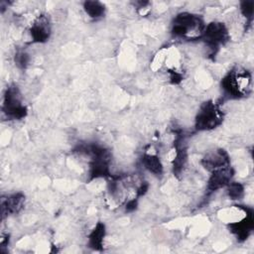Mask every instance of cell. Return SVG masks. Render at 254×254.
<instances>
[{
	"instance_id": "30bf717a",
	"label": "cell",
	"mask_w": 254,
	"mask_h": 254,
	"mask_svg": "<svg viewBox=\"0 0 254 254\" xmlns=\"http://www.w3.org/2000/svg\"><path fill=\"white\" fill-rule=\"evenodd\" d=\"M144 167L155 175H160L163 172V165L161 160L153 154H146L142 159Z\"/></svg>"
},
{
	"instance_id": "8fae6325",
	"label": "cell",
	"mask_w": 254,
	"mask_h": 254,
	"mask_svg": "<svg viewBox=\"0 0 254 254\" xmlns=\"http://www.w3.org/2000/svg\"><path fill=\"white\" fill-rule=\"evenodd\" d=\"M85 13L92 19H98L104 15L105 7L99 1H85L83 3Z\"/></svg>"
},
{
	"instance_id": "8992f818",
	"label": "cell",
	"mask_w": 254,
	"mask_h": 254,
	"mask_svg": "<svg viewBox=\"0 0 254 254\" xmlns=\"http://www.w3.org/2000/svg\"><path fill=\"white\" fill-rule=\"evenodd\" d=\"M201 163L204 166V168L211 173L229 167L228 156L223 150H216L214 152L207 154L202 159Z\"/></svg>"
},
{
	"instance_id": "9a60e30c",
	"label": "cell",
	"mask_w": 254,
	"mask_h": 254,
	"mask_svg": "<svg viewBox=\"0 0 254 254\" xmlns=\"http://www.w3.org/2000/svg\"><path fill=\"white\" fill-rule=\"evenodd\" d=\"M15 62L16 64L21 66V67H26L27 64H29V57L26 53L24 52H20L16 55L15 57Z\"/></svg>"
},
{
	"instance_id": "3957f363",
	"label": "cell",
	"mask_w": 254,
	"mask_h": 254,
	"mask_svg": "<svg viewBox=\"0 0 254 254\" xmlns=\"http://www.w3.org/2000/svg\"><path fill=\"white\" fill-rule=\"evenodd\" d=\"M3 112L11 119H22L26 116L27 109L22 102V96L15 85L7 87L3 99Z\"/></svg>"
},
{
	"instance_id": "5bb4252c",
	"label": "cell",
	"mask_w": 254,
	"mask_h": 254,
	"mask_svg": "<svg viewBox=\"0 0 254 254\" xmlns=\"http://www.w3.org/2000/svg\"><path fill=\"white\" fill-rule=\"evenodd\" d=\"M241 13L243 16L246 18V20H252V15H253V2L248 1V2H243L241 4Z\"/></svg>"
},
{
	"instance_id": "7c38bea8",
	"label": "cell",
	"mask_w": 254,
	"mask_h": 254,
	"mask_svg": "<svg viewBox=\"0 0 254 254\" xmlns=\"http://www.w3.org/2000/svg\"><path fill=\"white\" fill-rule=\"evenodd\" d=\"M105 235V227L102 223H97L89 235V245L94 249H99L102 246Z\"/></svg>"
},
{
	"instance_id": "6da1fadb",
	"label": "cell",
	"mask_w": 254,
	"mask_h": 254,
	"mask_svg": "<svg viewBox=\"0 0 254 254\" xmlns=\"http://www.w3.org/2000/svg\"><path fill=\"white\" fill-rule=\"evenodd\" d=\"M204 28L202 20L197 15L184 12L175 17L172 32L178 37L193 39L201 37Z\"/></svg>"
},
{
	"instance_id": "277c9868",
	"label": "cell",
	"mask_w": 254,
	"mask_h": 254,
	"mask_svg": "<svg viewBox=\"0 0 254 254\" xmlns=\"http://www.w3.org/2000/svg\"><path fill=\"white\" fill-rule=\"evenodd\" d=\"M221 122V115L217 106L211 102H205L199 109L195 118V128L197 130H210Z\"/></svg>"
},
{
	"instance_id": "7a4b0ae2",
	"label": "cell",
	"mask_w": 254,
	"mask_h": 254,
	"mask_svg": "<svg viewBox=\"0 0 254 254\" xmlns=\"http://www.w3.org/2000/svg\"><path fill=\"white\" fill-rule=\"evenodd\" d=\"M251 76L245 69H233L222 79L223 89L232 96L246 95L250 89Z\"/></svg>"
},
{
	"instance_id": "ba28073f",
	"label": "cell",
	"mask_w": 254,
	"mask_h": 254,
	"mask_svg": "<svg viewBox=\"0 0 254 254\" xmlns=\"http://www.w3.org/2000/svg\"><path fill=\"white\" fill-rule=\"evenodd\" d=\"M231 177H232V170L230 169V167L214 171L211 173V177L208 181L207 188L210 190H216L220 188H223L230 183Z\"/></svg>"
},
{
	"instance_id": "52a82bcc",
	"label": "cell",
	"mask_w": 254,
	"mask_h": 254,
	"mask_svg": "<svg viewBox=\"0 0 254 254\" xmlns=\"http://www.w3.org/2000/svg\"><path fill=\"white\" fill-rule=\"evenodd\" d=\"M31 38L34 42L44 43L46 42L51 34V25L49 19L46 16L38 17L32 24L30 29Z\"/></svg>"
},
{
	"instance_id": "4fadbf2b",
	"label": "cell",
	"mask_w": 254,
	"mask_h": 254,
	"mask_svg": "<svg viewBox=\"0 0 254 254\" xmlns=\"http://www.w3.org/2000/svg\"><path fill=\"white\" fill-rule=\"evenodd\" d=\"M243 187L242 185L238 183H232L229 184L228 188V194L232 199H239V197L242 196L243 194Z\"/></svg>"
},
{
	"instance_id": "5b68a950",
	"label": "cell",
	"mask_w": 254,
	"mask_h": 254,
	"mask_svg": "<svg viewBox=\"0 0 254 254\" xmlns=\"http://www.w3.org/2000/svg\"><path fill=\"white\" fill-rule=\"evenodd\" d=\"M202 37L211 46H218L227 40L228 33L225 26L219 22H212L205 26Z\"/></svg>"
},
{
	"instance_id": "9c48e42d",
	"label": "cell",
	"mask_w": 254,
	"mask_h": 254,
	"mask_svg": "<svg viewBox=\"0 0 254 254\" xmlns=\"http://www.w3.org/2000/svg\"><path fill=\"white\" fill-rule=\"evenodd\" d=\"M24 195L21 193H15L10 196L2 197L1 199V211L2 215L8 213H14L17 212L23 205L24 202Z\"/></svg>"
}]
</instances>
